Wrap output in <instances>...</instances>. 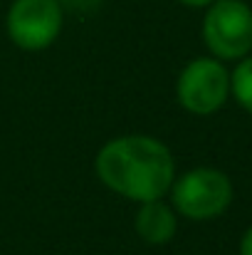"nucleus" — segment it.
Listing matches in <instances>:
<instances>
[{"label": "nucleus", "mask_w": 252, "mask_h": 255, "mask_svg": "<svg viewBox=\"0 0 252 255\" xmlns=\"http://www.w3.org/2000/svg\"><path fill=\"white\" fill-rule=\"evenodd\" d=\"M94 171L109 191L134 203H146L168 196L175 181V159L156 136L124 134L99 149Z\"/></svg>", "instance_id": "f257e3e1"}, {"label": "nucleus", "mask_w": 252, "mask_h": 255, "mask_svg": "<svg viewBox=\"0 0 252 255\" xmlns=\"http://www.w3.org/2000/svg\"><path fill=\"white\" fill-rule=\"evenodd\" d=\"M170 206L188 221H213L233 203V181L220 169L198 166L180 173L170 191Z\"/></svg>", "instance_id": "f03ea898"}, {"label": "nucleus", "mask_w": 252, "mask_h": 255, "mask_svg": "<svg viewBox=\"0 0 252 255\" xmlns=\"http://www.w3.org/2000/svg\"><path fill=\"white\" fill-rule=\"evenodd\" d=\"M203 42L220 60H243L252 52V7L245 0H215L203 17Z\"/></svg>", "instance_id": "7ed1b4c3"}, {"label": "nucleus", "mask_w": 252, "mask_h": 255, "mask_svg": "<svg viewBox=\"0 0 252 255\" xmlns=\"http://www.w3.org/2000/svg\"><path fill=\"white\" fill-rule=\"evenodd\" d=\"M175 97L185 112L210 117L230 97V72L215 57H195L180 70L175 80Z\"/></svg>", "instance_id": "20e7f679"}, {"label": "nucleus", "mask_w": 252, "mask_h": 255, "mask_svg": "<svg viewBox=\"0 0 252 255\" xmlns=\"http://www.w3.org/2000/svg\"><path fill=\"white\" fill-rule=\"evenodd\" d=\"M65 25V10L57 0H12L5 15V30L15 47L40 52L55 45Z\"/></svg>", "instance_id": "39448f33"}, {"label": "nucleus", "mask_w": 252, "mask_h": 255, "mask_svg": "<svg viewBox=\"0 0 252 255\" xmlns=\"http://www.w3.org/2000/svg\"><path fill=\"white\" fill-rule=\"evenodd\" d=\"M134 228H136L139 238L146 241L149 246H164L168 241H173V236L178 231V213L164 198L139 203Z\"/></svg>", "instance_id": "423d86ee"}, {"label": "nucleus", "mask_w": 252, "mask_h": 255, "mask_svg": "<svg viewBox=\"0 0 252 255\" xmlns=\"http://www.w3.org/2000/svg\"><path fill=\"white\" fill-rule=\"evenodd\" d=\"M230 94L248 114H252V52L238 60L235 72H230Z\"/></svg>", "instance_id": "0eeeda50"}, {"label": "nucleus", "mask_w": 252, "mask_h": 255, "mask_svg": "<svg viewBox=\"0 0 252 255\" xmlns=\"http://www.w3.org/2000/svg\"><path fill=\"white\" fill-rule=\"evenodd\" d=\"M57 2H60L62 10L80 12V15H89V12H94L101 5V0H57Z\"/></svg>", "instance_id": "6e6552de"}, {"label": "nucleus", "mask_w": 252, "mask_h": 255, "mask_svg": "<svg viewBox=\"0 0 252 255\" xmlns=\"http://www.w3.org/2000/svg\"><path fill=\"white\" fill-rule=\"evenodd\" d=\"M240 255H252V226L240 238Z\"/></svg>", "instance_id": "1a4fd4ad"}, {"label": "nucleus", "mask_w": 252, "mask_h": 255, "mask_svg": "<svg viewBox=\"0 0 252 255\" xmlns=\"http://www.w3.org/2000/svg\"><path fill=\"white\" fill-rule=\"evenodd\" d=\"M175 2H180V5H185V7H208V5L215 2V0H175Z\"/></svg>", "instance_id": "9d476101"}]
</instances>
